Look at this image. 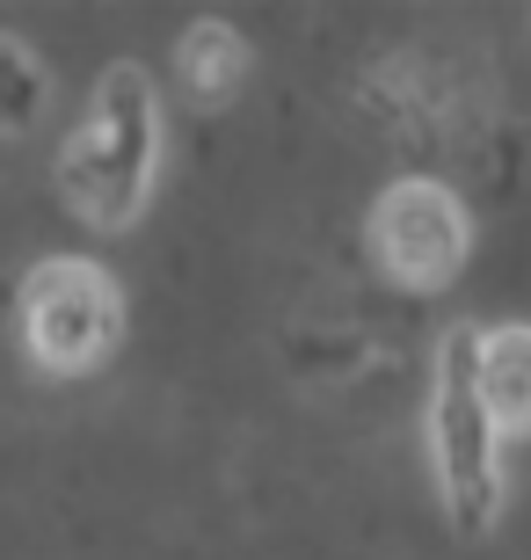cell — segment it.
I'll use <instances>...</instances> for the list:
<instances>
[{
	"instance_id": "1",
	"label": "cell",
	"mask_w": 531,
	"mask_h": 560,
	"mask_svg": "<svg viewBox=\"0 0 531 560\" xmlns=\"http://www.w3.org/2000/svg\"><path fill=\"white\" fill-rule=\"evenodd\" d=\"M161 175V95L139 66H109L95 103L59 145V197L95 233H124Z\"/></svg>"
},
{
	"instance_id": "2",
	"label": "cell",
	"mask_w": 531,
	"mask_h": 560,
	"mask_svg": "<svg viewBox=\"0 0 531 560\" xmlns=\"http://www.w3.org/2000/svg\"><path fill=\"white\" fill-rule=\"evenodd\" d=\"M481 328H451L437 350V378H429V452H437V488L459 532H481L503 510V436H495L488 408H481V372H473Z\"/></svg>"
},
{
	"instance_id": "3",
	"label": "cell",
	"mask_w": 531,
	"mask_h": 560,
	"mask_svg": "<svg viewBox=\"0 0 531 560\" xmlns=\"http://www.w3.org/2000/svg\"><path fill=\"white\" fill-rule=\"evenodd\" d=\"M22 350L30 364L51 378H81L95 364H109V350L124 342V291L103 262L88 255H51L22 277Z\"/></svg>"
},
{
	"instance_id": "4",
	"label": "cell",
	"mask_w": 531,
	"mask_h": 560,
	"mask_svg": "<svg viewBox=\"0 0 531 560\" xmlns=\"http://www.w3.org/2000/svg\"><path fill=\"white\" fill-rule=\"evenodd\" d=\"M371 255L401 291H445L473 255V211L459 205V189L408 175L371 205Z\"/></svg>"
},
{
	"instance_id": "5",
	"label": "cell",
	"mask_w": 531,
	"mask_h": 560,
	"mask_svg": "<svg viewBox=\"0 0 531 560\" xmlns=\"http://www.w3.org/2000/svg\"><path fill=\"white\" fill-rule=\"evenodd\" d=\"M473 372H481V408H488L495 436H531V320H503V328H481V350H473Z\"/></svg>"
},
{
	"instance_id": "6",
	"label": "cell",
	"mask_w": 531,
	"mask_h": 560,
	"mask_svg": "<svg viewBox=\"0 0 531 560\" xmlns=\"http://www.w3.org/2000/svg\"><path fill=\"white\" fill-rule=\"evenodd\" d=\"M175 81H183V103L226 109L247 88V37L219 15L189 22L183 37H175Z\"/></svg>"
},
{
	"instance_id": "7",
	"label": "cell",
	"mask_w": 531,
	"mask_h": 560,
	"mask_svg": "<svg viewBox=\"0 0 531 560\" xmlns=\"http://www.w3.org/2000/svg\"><path fill=\"white\" fill-rule=\"evenodd\" d=\"M51 103V81H44L37 51L22 37H0V139H30Z\"/></svg>"
}]
</instances>
